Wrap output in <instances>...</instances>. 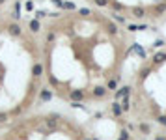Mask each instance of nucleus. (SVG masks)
<instances>
[{"instance_id": "4", "label": "nucleus", "mask_w": 166, "mask_h": 140, "mask_svg": "<svg viewBox=\"0 0 166 140\" xmlns=\"http://www.w3.org/2000/svg\"><path fill=\"white\" fill-rule=\"evenodd\" d=\"M2 140H93L71 120L60 114L21 116Z\"/></svg>"}, {"instance_id": "5", "label": "nucleus", "mask_w": 166, "mask_h": 140, "mask_svg": "<svg viewBox=\"0 0 166 140\" xmlns=\"http://www.w3.org/2000/svg\"><path fill=\"white\" fill-rule=\"evenodd\" d=\"M88 8L114 19L118 24H127L129 21H138L140 30L148 26L149 21H161L166 17V0H82Z\"/></svg>"}, {"instance_id": "7", "label": "nucleus", "mask_w": 166, "mask_h": 140, "mask_svg": "<svg viewBox=\"0 0 166 140\" xmlns=\"http://www.w3.org/2000/svg\"><path fill=\"white\" fill-rule=\"evenodd\" d=\"M8 2H9V0H0V9H2V8L8 4Z\"/></svg>"}, {"instance_id": "3", "label": "nucleus", "mask_w": 166, "mask_h": 140, "mask_svg": "<svg viewBox=\"0 0 166 140\" xmlns=\"http://www.w3.org/2000/svg\"><path fill=\"white\" fill-rule=\"evenodd\" d=\"M112 114L118 120L132 116L123 122L125 129L119 140H129L131 131L149 136L153 135V125L166 129V50H157L149 58L144 56L135 80L114 92Z\"/></svg>"}, {"instance_id": "2", "label": "nucleus", "mask_w": 166, "mask_h": 140, "mask_svg": "<svg viewBox=\"0 0 166 140\" xmlns=\"http://www.w3.org/2000/svg\"><path fill=\"white\" fill-rule=\"evenodd\" d=\"M41 82L36 32L23 26L19 6L8 15L0 9V127L28 112L41 95Z\"/></svg>"}, {"instance_id": "1", "label": "nucleus", "mask_w": 166, "mask_h": 140, "mask_svg": "<svg viewBox=\"0 0 166 140\" xmlns=\"http://www.w3.org/2000/svg\"><path fill=\"white\" fill-rule=\"evenodd\" d=\"M60 6L58 11L43 13L45 26L37 21L43 88L73 106L114 95L131 50L123 24L88 6Z\"/></svg>"}, {"instance_id": "6", "label": "nucleus", "mask_w": 166, "mask_h": 140, "mask_svg": "<svg viewBox=\"0 0 166 140\" xmlns=\"http://www.w3.org/2000/svg\"><path fill=\"white\" fill-rule=\"evenodd\" d=\"M153 140H166V135H155Z\"/></svg>"}]
</instances>
